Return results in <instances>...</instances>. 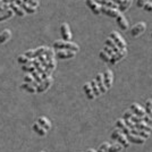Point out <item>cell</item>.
I'll list each match as a JSON object with an SVG mask.
<instances>
[{
    "label": "cell",
    "mask_w": 152,
    "mask_h": 152,
    "mask_svg": "<svg viewBox=\"0 0 152 152\" xmlns=\"http://www.w3.org/2000/svg\"><path fill=\"white\" fill-rule=\"evenodd\" d=\"M53 48L55 49H59V50H72L77 52L80 47L76 45V43H73L70 41H56L53 43Z\"/></svg>",
    "instance_id": "obj_1"
},
{
    "label": "cell",
    "mask_w": 152,
    "mask_h": 152,
    "mask_svg": "<svg viewBox=\"0 0 152 152\" xmlns=\"http://www.w3.org/2000/svg\"><path fill=\"white\" fill-rule=\"evenodd\" d=\"M110 39L115 42V45H117L119 49H125L126 48V42L125 40L121 38L117 32H111L110 33Z\"/></svg>",
    "instance_id": "obj_2"
},
{
    "label": "cell",
    "mask_w": 152,
    "mask_h": 152,
    "mask_svg": "<svg viewBox=\"0 0 152 152\" xmlns=\"http://www.w3.org/2000/svg\"><path fill=\"white\" fill-rule=\"evenodd\" d=\"M145 28H146L145 23H143V22L136 23V24L134 26H132V28H131V35H132V37H139V35H141L143 32L145 31Z\"/></svg>",
    "instance_id": "obj_3"
},
{
    "label": "cell",
    "mask_w": 152,
    "mask_h": 152,
    "mask_svg": "<svg viewBox=\"0 0 152 152\" xmlns=\"http://www.w3.org/2000/svg\"><path fill=\"white\" fill-rule=\"evenodd\" d=\"M52 83H53V80H52V77H48V78H45L42 81V83H40L39 84V86L37 88V92L38 93H42V92H45L47 90L50 88L51 85H52Z\"/></svg>",
    "instance_id": "obj_4"
},
{
    "label": "cell",
    "mask_w": 152,
    "mask_h": 152,
    "mask_svg": "<svg viewBox=\"0 0 152 152\" xmlns=\"http://www.w3.org/2000/svg\"><path fill=\"white\" fill-rule=\"evenodd\" d=\"M60 33H61V38L64 41H69L72 40V32L67 23H63L60 25Z\"/></svg>",
    "instance_id": "obj_5"
},
{
    "label": "cell",
    "mask_w": 152,
    "mask_h": 152,
    "mask_svg": "<svg viewBox=\"0 0 152 152\" xmlns=\"http://www.w3.org/2000/svg\"><path fill=\"white\" fill-rule=\"evenodd\" d=\"M47 47H40L35 50H28L25 52V56L27 58H38L41 55H45V52L47 51Z\"/></svg>",
    "instance_id": "obj_6"
},
{
    "label": "cell",
    "mask_w": 152,
    "mask_h": 152,
    "mask_svg": "<svg viewBox=\"0 0 152 152\" xmlns=\"http://www.w3.org/2000/svg\"><path fill=\"white\" fill-rule=\"evenodd\" d=\"M101 13L106 14L109 17H113V18H117L119 15H121V12L118 9H115V8H108V7H103L101 6Z\"/></svg>",
    "instance_id": "obj_7"
},
{
    "label": "cell",
    "mask_w": 152,
    "mask_h": 152,
    "mask_svg": "<svg viewBox=\"0 0 152 152\" xmlns=\"http://www.w3.org/2000/svg\"><path fill=\"white\" fill-rule=\"evenodd\" d=\"M75 55V51L72 50H57V52H56V57L59 59H69V58L74 57Z\"/></svg>",
    "instance_id": "obj_8"
},
{
    "label": "cell",
    "mask_w": 152,
    "mask_h": 152,
    "mask_svg": "<svg viewBox=\"0 0 152 152\" xmlns=\"http://www.w3.org/2000/svg\"><path fill=\"white\" fill-rule=\"evenodd\" d=\"M131 111H132L135 116L141 117V118H143V117L145 116V109H143V108L141 107L140 104H137V103H133V104L131 106Z\"/></svg>",
    "instance_id": "obj_9"
},
{
    "label": "cell",
    "mask_w": 152,
    "mask_h": 152,
    "mask_svg": "<svg viewBox=\"0 0 152 152\" xmlns=\"http://www.w3.org/2000/svg\"><path fill=\"white\" fill-rule=\"evenodd\" d=\"M85 2H86L88 7H89L90 9H91L95 15L101 14V6H100L99 4H96L94 0H85Z\"/></svg>",
    "instance_id": "obj_10"
},
{
    "label": "cell",
    "mask_w": 152,
    "mask_h": 152,
    "mask_svg": "<svg viewBox=\"0 0 152 152\" xmlns=\"http://www.w3.org/2000/svg\"><path fill=\"white\" fill-rule=\"evenodd\" d=\"M113 80H114L113 72H111V70H106V72H104V74H103V82H104V85H106L107 90L111 88Z\"/></svg>",
    "instance_id": "obj_11"
},
{
    "label": "cell",
    "mask_w": 152,
    "mask_h": 152,
    "mask_svg": "<svg viewBox=\"0 0 152 152\" xmlns=\"http://www.w3.org/2000/svg\"><path fill=\"white\" fill-rule=\"evenodd\" d=\"M95 82H96V84H98V88H99V90H100L101 94H103V93L107 92V88H106L104 82H103V75H102V74H98V75H96V77H95Z\"/></svg>",
    "instance_id": "obj_12"
},
{
    "label": "cell",
    "mask_w": 152,
    "mask_h": 152,
    "mask_svg": "<svg viewBox=\"0 0 152 152\" xmlns=\"http://www.w3.org/2000/svg\"><path fill=\"white\" fill-rule=\"evenodd\" d=\"M126 136H127V140H128L129 142L134 143V144H143V143L145 142V139L142 137V136H139V135L128 134V135H126Z\"/></svg>",
    "instance_id": "obj_13"
},
{
    "label": "cell",
    "mask_w": 152,
    "mask_h": 152,
    "mask_svg": "<svg viewBox=\"0 0 152 152\" xmlns=\"http://www.w3.org/2000/svg\"><path fill=\"white\" fill-rule=\"evenodd\" d=\"M116 22H117V24L118 26L121 27L123 31H126L128 30V22H127V19L124 17V15H119L117 18H116Z\"/></svg>",
    "instance_id": "obj_14"
},
{
    "label": "cell",
    "mask_w": 152,
    "mask_h": 152,
    "mask_svg": "<svg viewBox=\"0 0 152 152\" xmlns=\"http://www.w3.org/2000/svg\"><path fill=\"white\" fill-rule=\"evenodd\" d=\"M116 125H117V127H118L119 129H121L123 134H125V135L131 134V128L126 126V124H125L124 119H118V121H116Z\"/></svg>",
    "instance_id": "obj_15"
},
{
    "label": "cell",
    "mask_w": 152,
    "mask_h": 152,
    "mask_svg": "<svg viewBox=\"0 0 152 152\" xmlns=\"http://www.w3.org/2000/svg\"><path fill=\"white\" fill-rule=\"evenodd\" d=\"M9 8H10L17 16L23 17V16L25 15V12L23 10V8H22L20 6H18V5H16V4H9Z\"/></svg>",
    "instance_id": "obj_16"
},
{
    "label": "cell",
    "mask_w": 152,
    "mask_h": 152,
    "mask_svg": "<svg viewBox=\"0 0 152 152\" xmlns=\"http://www.w3.org/2000/svg\"><path fill=\"white\" fill-rule=\"evenodd\" d=\"M38 124L40 125L41 127H43L45 131H49L51 128V124L50 121H48L47 118H45V117H40L38 119Z\"/></svg>",
    "instance_id": "obj_17"
},
{
    "label": "cell",
    "mask_w": 152,
    "mask_h": 152,
    "mask_svg": "<svg viewBox=\"0 0 152 152\" xmlns=\"http://www.w3.org/2000/svg\"><path fill=\"white\" fill-rule=\"evenodd\" d=\"M131 134H134V135H139V136H142V137H144V139H148L149 136H150V133H148L145 131H143V129H140V128H133V129H131Z\"/></svg>",
    "instance_id": "obj_18"
},
{
    "label": "cell",
    "mask_w": 152,
    "mask_h": 152,
    "mask_svg": "<svg viewBox=\"0 0 152 152\" xmlns=\"http://www.w3.org/2000/svg\"><path fill=\"white\" fill-rule=\"evenodd\" d=\"M83 90H84L85 94H86V96L89 98L90 100L94 99V94H93V91H92V89H91V85H90V83H85V84L83 85Z\"/></svg>",
    "instance_id": "obj_19"
},
{
    "label": "cell",
    "mask_w": 152,
    "mask_h": 152,
    "mask_svg": "<svg viewBox=\"0 0 152 152\" xmlns=\"http://www.w3.org/2000/svg\"><path fill=\"white\" fill-rule=\"evenodd\" d=\"M12 37V33L9 30H4V32H1L0 33V45H2V43H5L6 41H8L9 39Z\"/></svg>",
    "instance_id": "obj_20"
},
{
    "label": "cell",
    "mask_w": 152,
    "mask_h": 152,
    "mask_svg": "<svg viewBox=\"0 0 152 152\" xmlns=\"http://www.w3.org/2000/svg\"><path fill=\"white\" fill-rule=\"evenodd\" d=\"M132 1H133V0H124L123 4H121V6H119V8H118V10H119L121 13L126 12L127 9L131 7V5H132Z\"/></svg>",
    "instance_id": "obj_21"
},
{
    "label": "cell",
    "mask_w": 152,
    "mask_h": 152,
    "mask_svg": "<svg viewBox=\"0 0 152 152\" xmlns=\"http://www.w3.org/2000/svg\"><path fill=\"white\" fill-rule=\"evenodd\" d=\"M33 131L38 134V135H40V136H45V134H47V131H45L43 127L40 126L39 124H34L33 125Z\"/></svg>",
    "instance_id": "obj_22"
},
{
    "label": "cell",
    "mask_w": 152,
    "mask_h": 152,
    "mask_svg": "<svg viewBox=\"0 0 152 152\" xmlns=\"http://www.w3.org/2000/svg\"><path fill=\"white\" fill-rule=\"evenodd\" d=\"M117 141H118V142H119V144H121L124 148H127V146L129 145V141L127 140V136L125 135V134L121 133V135H119V137L117 139Z\"/></svg>",
    "instance_id": "obj_23"
},
{
    "label": "cell",
    "mask_w": 152,
    "mask_h": 152,
    "mask_svg": "<svg viewBox=\"0 0 152 152\" xmlns=\"http://www.w3.org/2000/svg\"><path fill=\"white\" fill-rule=\"evenodd\" d=\"M106 45H107V47H109L110 49H113V51H114L115 53H117L118 51L121 50V49H119V48H118L117 45H115V42H114V41H113V40H111L110 38L106 40Z\"/></svg>",
    "instance_id": "obj_24"
},
{
    "label": "cell",
    "mask_w": 152,
    "mask_h": 152,
    "mask_svg": "<svg viewBox=\"0 0 152 152\" xmlns=\"http://www.w3.org/2000/svg\"><path fill=\"white\" fill-rule=\"evenodd\" d=\"M90 85H91V89L93 91V94L94 96H99V95L101 94V92H100V90L98 88V84L95 82V80H92L91 82H90Z\"/></svg>",
    "instance_id": "obj_25"
},
{
    "label": "cell",
    "mask_w": 152,
    "mask_h": 152,
    "mask_svg": "<svg viewBox=\"0 0 152 152\" xmlns=\"http://www.w3.org/2000/svg\"><path fill=\"white\" fill-rule=\"evenodd\" d=\"M136 128H140V129H143V131H145L148 133H150L152 131V127H150L148 124H146L145 121H141L140 124H136Z\"/></svg>",
    "instance_id": "obj_26"
},
{
    "label": "cell",
    "mask_w": 152,
    "mask_h": 152,
    "mask_svg": "<svg viewBox=\"0 0 152 152\" xmlns=\"http://www.w3.org/2000/svg\"><path fill=\"white\" fill-rule=\"evenodd\" d=\"M14 12L12 9H8L6 10L5 13H1L0 14V22H2V20H6V19H9L12 16H13Z\"/></svg>",
    "instance_id": "obj_27"
},
{
    "label": "cell",
    "mask_w": 152,
    "mask_h": 152,
    "mask_svg": "<svg viewBox=\"0 0 152 152\" xmlns=\"http://www.w3.org/2000/svg\"><path fill=\"white\" fill-rule=\"evenodd\" d=\"M20 7L23 8V10L25 12V13L27 14H33V13H35V9L37 8H33V7H31L27 2H23L22 5H20Z\"/></svg>",
    "instance_id": "obj_28"
},
{
    "label": "cell",
    "mask_w": 152,
    "mask_h": 152,
    "mask_svg": "<svg viewBox=\"0 0 152 152\" xmlns=\"http://www.w3.org/2000/svg\"><path fill=\"white\" fill-rule=\"evenodd\" d=\"M20 89L26 90V91H27V92H30V93H35V92H37V89H35L33 85L28 84V83H24V84H22V85H20Z\"/></svg>",
    "instance_id": "obj_29"
},
{
    "label": "cell",
    "mask_w": 152,
    "mask_h": 152,
    "mask_svg": "<svg viewBox=\"0 0 152 152\" xmlns=\"http://www.w3.org/2000/svg\"><path fill=\"white\" fill-rule=\"evenodd\" d=\"M18 63L22 64V65H31L32 64V59L27 58L25 55H22L18 57Z\"/></svg>",
    "instance_id": "obj_30"
},
{
    "label": "cell",
    "mask_w": 152,
    "mask_h": 152,
    "mask_svg": "<svg viewBox=\"0 0 152 152\" xmlns=\"http://www.w3.org/2000/svg\"><path fill=\"white\" fill-rule=\"evenodd\" d=\"M145 114L152 118V100H146L145 102Z\"/></svg>",
    "instance_id": "obj_31"
},
{
    "label": "cell",
    "mask_w": 152,
    "mask_h": 152,
    "mask_svg": "<svg viewBox=\"0 0 152 152\" xmlns=\"http://www.w3.org/2000/svg\"><path fill=\"white\" fill-rule=\"evenodd\" d=\"M31 75H32V77L34 78V81H35V82H38L39 84H40V83H42V81H43V80H42V77H41V74L38 73L37 69L33 70V72L31 73Z\"/></svg>",
    "instance_id": "obj_32"
},
{
    "label": "cell",
    "mask_w": 152,
    "mask_h": 152,
    "mask_svg": "<svg viewBox=\"0 0 152 152\" xmlns=\"http://www.w3.org/2000/svg\"><path fill=\"white\" fill-rule=\"evenodd\" d=\"M123 148H124V146L121 145V144H114V145L109 146L108 152H121Z\"/></svg>",
    "instance_id": "obj_33"
},
{
    "label": "cell",
    "mask_w": 152,
    "mask_h": 152,
    "mask_svg": "<svg viewBox=\"0 0 152 152\" xmlns=\"http://www.w3.org/2000/svg\"><path fill=\"white\" fill-rule=\"evenodd\" d=\"M126 55H127L126 48H125V49H121V50H119L118 52H117V53H116V56H117V59H118V61H119V60H121L123 58L126 57Z\"/></svg>",
    "instance_id": "obj_34"
},
{
    "label": "cell",
    "mask_w": 152,
    "mask_h": 152,
    "mask_svg": "<svg viewBox=\"0 0 152 152\" xmlns=\"http://www.w3.org/2000/svg\"><path fill=\"white\" fill-rule=\"evenodd\" d=\"M38 60L41 64H42V66H43V67H45V69H48V61H47V59H45V55H41V56H39Z\"/></svg>",
    "instance_id": "obj_35"
},
{
    "label": "cell",
    "mask_w": 152,
    "mask_h": 152,
    "mask_svg": "<svg viewBox=\"0 0 152 152\" xmlns=\"http://www.w3.org/2000/svg\"><path fill=\"white\" fill-rule=\"evenodd\" d=\"M109 146H110V144H109V143H107V142H104L103 144H101V145L99 146V149H98V151H96V152H108Z\"/></svg>",
    "instance_id": "obj_36"
},
{
    "label": "cell",
    "mask_w": 152,
    "mask_h": 152,
    "mask_svg": "<svg viewBox=\"0 0 152 152\" xmlns=\"http://www.w3.org/2000/svg\"><path fill=\"white\" fill-rule=\"evenodd\" d=\"M99 56H100V58H101L103 61H106V63H109V61H110V56H108L107 53H106V52H104L103 50L100 51Z\"/></svg>",
    "instance_id": "obj_37"
},
{
    "label": "cell",
    "mask_w": 152,
    "mask_h": 152,
    "mask_svg": "<svg viewBox=\"0 0 152 152\" xmlns=\"http://www.w3.org/2000/svg\"><path fill=\"white\" fill-rule=\"evenodd\" d=\"M2 1H4V4H7V5H9V4H16L18 6H20L24 2L23 0H2Z\"/></svg>",
    "instance_id": "obj_38"
},
{
    "label": "cell",
    "mask_w": 152,
    "mask_h": 152,
    "mask_svg": "<svg viewBox=\"0 0 152 152\" xmlns=\"http://www.w3.org/2000/svg\"><path fill=\"white\" fill-rule=\"evenodd\" d=\"M121 133H123V132H121V129H119V128L115 129L114 132H113V134H111V140H117Z\"/></svg>",
    "instance_id": "obj_39"
},
{
    "label": "cell",
    "mask_w": 152,
    "mask_h": 152,
    "mask_svg": "<svg viewBox=\"0 0 152 152\" xmlns=\"http://www.w3.org/2000/svg\"><path fill=\"white\" fill-rule=\"evenodd\" d=\"M131 121H133L134 124L136 125V124H140L141 121H143V118H141V117H137V116H135V115H132V117H131Z\"/></svg>",
    "instance_id": "obj_40"
},
{
    "label": "cell",
    "mask_w": 152,
    "mask_h": 152,
    "mask_svg": "<svg viewBox=\"0 0 152 152\" xmlns=\"http://www.w3.org/2000/svg\"><path fill=\"white\" fill-rule=\"evenodd\" d=\"M124 121H125L126 126L129 127L131 129H133V128H136V125H135V124H134V123L132 121H131V119H124Z\"/></svg>",
    "instance_id": "obj_41"
},
{
    "label": "cell",
    "mask_w": 152,
    "mask_h": 152,
    "mask_svg": "<svg viewBox=\"0 0 152 152\" xmlns=\"http://www.w3.org/2000/svg\"><path fill=\"white\" fill-rule=\"evenodd\" d=\"M39 2H40V0H28L27 1V4L33 8H37L39 6Z\"/></svg>",
    "instance_id": "obj_42"
},
{
    "label": "cell",
    "mask_w": 152,
    "mask_h": 152,
    "mask_svg": "<svg viewBox=\"0 0 152 152\" xmlns=\"http://www.w3.org/2000/svg\"><path fill=\"white\" fill-rule=\"evenodd\" d=\"M103 51L107 53L108 56H110V57H111V56H113V55L115 53L114 51H113V49H110V48H109V47H107V45H104V48H103Z\"/></svg>",
    "instance_id": "obj_43"
},
{
    "label": "cell",
    "mask_w": 152,
    "mask_h": 152,
    "mask_svg": "<svg viewBox=\"0 0 152 152\" xmlns=\"http://www.w3.org/2000/svg\"><path fill=\"white\" fill-rule=\"evenodd\" d=\"M149 2V0H137L136 1V5H137V7H140V8H143V6L145 5V4H148Z\"/></svg>",
    "instance_id": "obj_44"
},
{
    "label": "cell",
    "mask_w": 152,
    "mask_h": 152,
    "mask_svg": "<svg viewBox=\"0 0 152 152\" xmlns=\"http://www.w3.org/2000/svg\"><path fill=\"white\" fill-rule=\"evenodd\" d=\"M143 121H145L150 127H152V118L150 116H144V117H143Z\"/></svg>",
    "instance_id": "obj_45"
},
{
    "label": "cell",
    "mask_w": 152,
    "mask_h": 152,
    "mask_svg": "<svg viewBox=\"0 0 152 152\" xmlns=\"http://www.w3.org/2000/svg\"><path fill=\"white\" fill-rule=\"evenodd\" d=\"M143 9L145 10V12H152V2H148V4H145L144 6H143Z\"/></svg>",
    "instance_id": "obj_46"
},
{
    "label": "cell",
    "mask_w": 152,
    "mask_h": 152,
    "mask_svg": "<svg viewBox=\"0 0 152 152\" xmlns=\"http://www.w3.org/2000/svg\"><path fill=\"white\" fill-rule=\"evenodd\" d=\"M132 115H133V113L131 110H127V111H125V114H124V118L123 119H131Z\"/></svg>",
    "instance_id": "obj_47"
},
{
    "label": "cell",
    "mask_w": 152,
    "mask_h": 152,
    "mask_svg": "<svg viewBox=\"0 0 152 152\" xmlns=\"http://www.w3.org/2000/svg\"><path fill=\"white\" fill-rule=\"evenodd\" d=\"M1 6H4V1L2 0H0V7Z\"/></svg>",
    "instance_id": "obj_48"
},
{
    "label": "cell",
    "mask_w": 152,
    "mask_h": 152,
    "mask_svg": "<svg viewBox=\"0 0 152 152\" xmlns=\"http://www.w3.org/2000/svg\"><path fill=\"white\" fill-rule=\"evenodd\" d=\"M88 152H96V151H94L93 149H90V150H88Z\"/></svg>",
    "instance_id": "obj_49"
},
{
    "label": "cell",
    "mask_w": 152,
    "mask_h": 152,
    "mask_svg": "<svg viewBox=\"0 0 152 152\" xmlns=\"http://www.w3.org/2000/svg\"><path fill=\"white\" fill-rule=\"evenodd\" d=\"M95 2H96V4H98V2H99V0H94Z\"/></svg>",
    "instance_id": "obj_50"
},
{
    "label": "cell",
    "mask_w": 152,
    "mask_h": 152,
    "mask_svg": "<svg viewBox=\"0 0 152 152\" xmlns=\"http://www.w3.org/2000/svg\"><path fill=\"white\" fill-rule=\"evenodd\" d=\"M23 1H24V2H27V1H28V0H23Z\"/></svg>",
    "instance_id": "obj_51"
},
{
    "label": "cell",
    "mask_w": 152,
    "mask_h": 152,
    "mask_svg": "<svg viewBox=\"0 0 152 152\" xmlns=\"http://www.w3.org/2000/svg\"><path fill=\"white\" fill-rule=\"evenodd\" d=\"M151 38H152V33H151Z\"/></svg>",
    "instance_id": "obj_52"
},
{
    "label": "cell",
    "mask_w": 152,
    "mask_h": 152,
    "mask_svg": "<svg viewBox=\"0 0 152 152\" xmlns=\"http://www.w3.org/2000/svg\"><path fill=\"white\" fill-rule=\"evenodd\" d=\"M41 152H43V151H41Z\"/></svg>",
    "instance_id": "obj_53"
}]
</instances>
